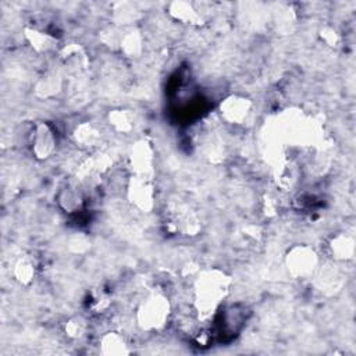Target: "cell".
<instances>
[{
  "label": "cell",
  "mask_w": 356,
  "mask_h": 356,
  "mask_svg": "<svg viewBox=\"0 0 356 356\" xmlns=\"http://www.w3.org/2000/svg\"><path fill=\"white\" fill-rule=\"evenodd\" d=\"M29 147L36 160L50 159L57 149V135L49 122L39 121L33 125L29 135Z\"/></svg>",
  "instance_id": "5"
},
{
  "label": "cell",
  "mask_w": 356,
  "mask_h": 356,
  "mask_svg": "<svg viewBox=\"0 0 356 356\" xmlns=\"http://www.w3.org/2000/svg\"><path fill=\"white\" fill-rule=\"evenodd\" d=\"M171 316V302L160 292L147 295L136 309V323L146 332L160 331L165 327Z\"/></svg>",
  "instance_id": "2"
},
{
  "label": "cell",
  "mask_w": 356,
  "mask_h": 356,
  "mask_svg": "<svg viewBox=\"0 0 356 356\" xmlns=\"http://www.w3.org/2000/svg\"><path fill=\"white\" fill-rule=\"evenodd\" d=\"M145 49V39L139 29L131 28L122 33L120 51L128 58H138L142 56Z\"/></svg>",
  "instance_id": "14"
},
{
  "label": "cell",
  "mask_w": 356,
  "mask_h": 356,
  "mask_svg": "<svg viewBox=\"0 0 356 356\" xmlns=\"http://www.w3.org/2000/svg\"><path fill=\"white\" fill-rule=\"evenodd\" d=\"M74 142L78 147L85 150L96 149L102 142V132L93 122L85 121L78 124L72 131Z\"/></svg>",
  "instance_id": "12"
},
{
  "label": "cell",
  "mask_w": 356,
  "mask_h": 356,
  "mask_svg": "<svg viewBox=\"0 0 356 356\" xmlns=\"http://www.w3.org/2000/svg\"><path fill=\"white\" fill-rule=\"evenodd\" d=\"M89 323L83 316H72L64 324V332L71 339H81L86 335Z\"/></svg>",
  "instance_id": "20"
},
{
  "label": "cell",
  "mask_w": 356,
  "mask_h": 356,
  "mask_svg": "<svg viewBox=\"0 0 356 356\" xmlns=\"http://www.w3.org/2000/svg\"><path fill=\"white\" fill-rule=\"evenodd\" d=\"M127 199L136 210L150 213L156 202V186L153 178L132 174L127 182Z\"/></svg>",
  "instance_id": "4"
},
{
  "label": "cell",
  "mask_w": 356,
  "mask_h": 356,
  "mask_svg": "<svg viewBox=\"0 0 356 356\" xmlns=\"http://www.w3.org/2000/svg\"><path fill=\"white\" fill-rule=\"evenodd\" d=\"M129 163H131L134 175L153 178V174H154L153 146L145 139L135 142V145L131 147Z\"/></svg>",
  "instance_id": "7"
},
{
  "label": "cell",
  "mask_w": 356,
  "mask_h": 356,
  "mask_svg": "<svg viewBox=\"0 0 356 356\" xmlns=\"http://www.w3.org/2000/svg\"><path fill=\"white\" fill-rule=\"evenodd\" d=\"M288 274L295 280H306L316 274L320 266V257L314 248L298 243L289 248L284 257Z\"/></svg>",
  "instance_id": "3"
},
{
  "label": "cell",
  "mask_w": 356,
  "mask_h": 356,
  "mask_svg": "<svg viewBox=\"0 0 356 356\" xmlns=\"http://www.w3.org/2000/svg\"><path fill=\"white\" fill-rule=\"evenodd\" d=\"M60 60L63 68L70 74H79L86 70L89 57L82 46L78 43H70L60 50Z\"/></svg>",
  "instance_id": "8"
},
{
  "label": "cell",
  "mask_w": 356,
  "mask_h": 356,
  "mask_svg": "<svg viewBox=\"0 0 356 356\" xmlns=\"http://www.w3.org/2000/svg\"><path fill=\"white\" fill-rule=\"evenodd\" d=\"M56 202L61 211L67 214H75L82 210L85 200L82 191L76 185L65 184L57 191Z\"/></svg>",
  "instance_id": "9"
},
{
  "label": "cell",
  "mask_w": 356,
  "mask_h": 356,
  "mask_svg": "<svg viewBox=\"0 0 356 356\" xmlns=\"http://www.w3.org/2000/svg\"><path fill=\"white\" fill-rule=\"evenodd\" d=\"M122 33H124V32H121L117 25H108V26H106V28L100 32L99 38H100V40L103 42L104 46H107V47H110V49H117V50H120V43H121Z\"/></svg>",
  "instance_id": "23"
},
{
  "label": "cell",
  "mask_w": 356,
  "mask_h": 356,
  "mask_svg": "<svg viewBox=\"0 0 356 356\" xmlns=\"http://www.w3.org/2000/svg\"><path fill=\"white\" fill-rule=\"evenodd\" d=\"M170 15L182 22V24H189V25H200L203 18L202 14L193 7V4L188 1H174L170 4Z\"/></svg>",
  "instance_id": "16"
},
{
  "label": "cell",
  "mask_w": 356,
  "mask_h": 356,
  "mask_svg": "<svg viewBox=\"0 0 356 356\" xmlns=\"http://www.w3.org/2000/svg\"><path fill=\"white\" fill-rule=\"evenodd\" d=\"M356 242L352 234L338 232L328 242V252L335 261H349L353 259Z\"/></svg>",
  "instance_id": "10"
},
{
  "label": "cell",
  "mask_w": 356,
  "mask_h": 356,
  "mask_svg": "<svg viewBox=\"0 0 356 356\" xmlns=\"http://www.w3.org/2000/svg\"><path fill=\"white\" fill-rule=\"evenodd\" d=\"M25 39L36 53H49L54 50L57 44V39L51 33L36 28H26Z\"/></svg>",
  "instance_id": "15"
},
{
  "label": "cell",
  "mask_w": 356,
  "mask_h": 356,
  "mask_svg": "<svg viewBox=\"0 0 356 356\" xmlns=\"http://www.w3.org/2000/svg\"><path fill=\"white\" fill-rule=\"evenodd\" d=\"M320 36H321L323 42H324L327 46H331V47L337 46V43L339 42V36H338L337 32H335L332 28H330V26L321 29Z\"/></svg>",
  "instance_id": "25"
},
{
  "label": "cell",
  "mask_w": 356,
  "mask_h": 356,
  "mask_svg": "<svg viewBox=\"0 0 356 356\" xmlns=\"http://www.w3.org/2000/svg\"><path fill=\"white\" fill-rule=\"evenodd\" d=\"M231 282V278L218 268L197 274L193 284V307L199 318L207 320L217 313L229 293Z\"/></svg>",
  "instance_id": "1"
},
{
  "label": "cell",
  "mask_w": 356,
  "mask_h": 356,
  "mask_svg": "<svg viewBox=\"0 0 356 356\" xmlns=\"http://www.w3.org/2000/svg\"><path fill=\"white\" fill-rule=\"evenodd\" d=\"M136 17L138 11L129 3H120L113 11V21L117 26L134 24V21H136Z\"/></svg>",
  "instance_id": "21"
},
{
  "label": "cell",
  "mask_w": 356,
  "mask_h": 356,
  "mask_svg": "<svg viewBox=\"0 0 356 356\" xmlns=\"http://www.w3.org/2000/svg\"><path fill=\"white\" fill-rule=\"evenodd\" d=\"M35 274H36V267L29 257H21L15 261L13 268V275L21 285L32 284V281L35 280Z\"/></svg>",
  "instance_id": "18"
},
{
  "label": "cell",
  "mask_w": 356,
  "mask_h": 356,
  "mask_svg": "<svg viewBox=\"0 0 356 356\" xmlns=\"http://www.w3.org/2000/svg\"><path fill=\"white\" fill-rule=\"evenodd\" d=\"M68 246H70V249H71L72 252H75V253H83V252L90 246V242H89V239H88L86 236L76 234V235H74V236L70 239Z\"/></svg>",
  "instance_id": "24"
},
{
  "label": "cell",
  "mask_w": 356,
  "mask_h": 356,
  "mask_svg": "<svg viewBox=\"0 0 356 356\" xmlns=\"http://www.w3.org/2000/svg\"><path fill=\"white\" fill-rule=\"evenodd\" d=\"M243 312L245 309H239L238 305L228 307L222 314V328L227 330L229 334L238 332L246 320L243 317Z\"/></svg>",
  "instance_id": "19"
},
{
  "label": "cell",
  "mask_w": 356,
  "mask_h": 356,
  "mask_svg": "<svg viewBox=\"0 0 356 356\" xmlns=\"http://www.w3.org/2000/svg\"><path fill=\"white\" fill-rule=\"evenodd\" d=\"M99 352L104 356H125L131 353V348L121 332L107 331L99 339Z\"/></svg>",
  "instance_id": "11"
},
{
  "label": "cell",
  "mask_w": 356,
  "mask_h": 356,
  "mask_svg": "<svg viewBox=\"0 0 356 356\" xmlns=\"http://www.w3.org/2000/svg\"><path fill=\"white\" fill-rule=\"evenodd\" d=\"M64 86V78L60 71H49L44 75H42L35 86V95L40 99H53L60 95Z\"/></svg>",
  "instance_id": "13"
},
{
  "label": "cell",
  "mask_w": 356,
  "mask_h": 356,
  "mask_svg": "<svg viewBox=\"0 0 356 356\" xmlns=\"http://www.w3.org/2000/svg\"><path fill=\"white\" fill-rule=\"evenodd\" d=\"M277 179H278L280 186H282L285 189L292 188L299 179V168L292 163H286L285 165L281 167Z\"/></svg>",
  "instance_id": "22"
},
{
  "label": "cell",
  "mask_w": 356,
  "mask_h": 356,
  "mask_svg": "<svg viewBox=\"0 0 356 356\" xmlns=\"http://www.w3.org/2000/svg\"><path fill=\"white\" fill-rule=\"evenodd\" d=\"M221 118L231 125L243 124L252 111V102L241 95L227 96L218 106Z\"/></svg>",
  "instance_id": "6"
},
{
  "label": "cell",
  "mask_w": 356,
  "mask_h": 356,
  "mask_svg": "<svg viewBox=\"0 0 356 356\" xmlns=\"http://www.w3.org/2000/svg\"><path fill=\"white\" fill-rule=\"evenodd\" d=\"M108 124L118 134H129L135 128V115L131 110L115 108L108 113Z\"/></svg>",
  "instance_id": "17"
}]
</instances>
